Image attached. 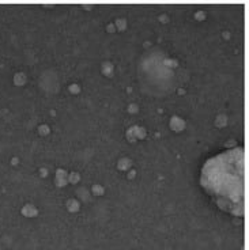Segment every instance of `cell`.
Here are the masks:
<instances>
[{"label":"cell","mask_w":249,"mask_h":250,"mask_svg":"<svg viewBox=\"0 0 249 250\" xmlns=\"http://www.w3.org/2000/svg\"><path fill=\"white\" fill-rule=\"evenodd\" d=\"M205 188L211 189L219 197L234 199L243 196V150L226 151L211 159L204 167Z\"/></svg>","instance_id":"1"}]
</instances>
